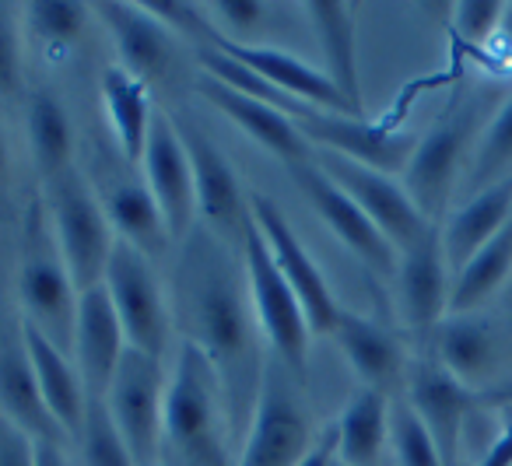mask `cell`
I'll return each instance as SVG.
<instances>
[{
    "label": "cell",
    "mask_w": 512,
    "mask_h": 466,
    "mask_svg": "<svg viewBox=\"0 0 512 466\" xmlns=\"http://www.w3.org/2000/svg\"><path fill=\"white\" fill-rule=\"evenodd\" d=\"M169 309L172 326L183 333V344H193L211 361L225 393L235 452H242L267 375V358L260 347L264 333L249 298L242 249L221 242L197 221L193 232L179 242Z\"/></svg>",
    "instance_id": "cell-1"
},
{
    "label": "cell",
    "mask_w": 512,
    "mask_h": 466,
    "mask_svg": "<svg viewBox=\"0 0 512 466\" xmlns=\"http://www.w3.org/2000/svg\"><path fill=\"white\" fill-rule=\"evenodd\" d=\"M225 393L211 361L193 344H183L165 393L158 466H235Z\"/></svg>",
    "instance_id": "cell-2"
},
{
    "label": "cell",
    "mask_w": 512,
    "mask_h": 466,
    "mask_svg": "<svg viewBox=\"0 0 512 466\" xmlns=\"http://www.w3.org/2000/svg\"><path fill=\"white\" fill-rule=\"evenodd\" d=\"M18 298H22L25 312H29V323L39 326L64 354H71L81 291L64 263V253H60L57 232H53L43 200H32L29 214H25Z\"/></svg>",
    "instance_id": "cell-3"
},
{
    "label": "cell",
    "mask_w": 512,
    "mask_h": 466,
    "mask_svg": "<svg viewBox=\"0 0 512 466\" xmlns=\"http://www.w3.org/2000/svg\"><path fill=\"white\" fill-rule=\"evenodd\" d=\"M242 263H246V281H249V298H253V312L260 333L271 344L274 358L295 375L306 379V351H309V323L302 312L295 291L288 288V281L281 277L278 263H274L271 249H267L264 235L256 228L253 211L242 228Z\"/></svg>",
    "instance_id": "cell-4"
},
{
    "label": "cell",
    "mask_w": 512,
    "mask_h": 466,
    "mask_svg": "<svg viewBox=\"0 0 512 466\" xmlns=\"http://www.w3.org/2000/svg\"><path fill=\"white\" fill-rule=\"evenodd\" d=\"M477 130H484V99L470 95L442 113V120L421 137L407 162L404 190L432 225H442V214H446L456 186V172H460Z\"/></svg>",
    "instance_id": "cell-5"
},
{
    "label": "cell",
    "mask_w": 512,
    "mask_h": 466,
    "mask_svg": "<svg viewBox=\"0 0 512 466\" xmlns=\"http://www.w3.org/2000/svg\"><path fill=\"white\" fill-rule=\"evenodd\" d=\"M43 186L46 211H50L53 228H57L60 253H64L74 284H78V291L99 288L116 246L113 225H109L99 197H95V190L78 169L64 172L60 179Z\"/></svg>",
    "instance_id": "cell-6"
},
{
    "label": "cell",
    "mask_w": 512,
    "mask_h": 466,
    "mask_svg": "<svg viewBox=\"0 0 512 466\" xmlns=\"http://www.w3.org/2000/svg\"><path fill=\"white\" fill-rule=\"evenodd\" d=\"M302 382L281 365L267 361L264 393L256 403V421L235 466H295L313 445V417L302 396Z\"/></svg>",
    "instance_id": "cell-7"
},
{
    "label": "cell",
    "mask_w": 512,
    "mask_h": 466,
    "mask_svg": "<svg viewBox=\"0 0 512 466\" xmlns=\"http://www.w3.org/2000/svg\"><path fill=\"white\" fill-rule=\"evenodd\" d=\"M274 109L292 116V123L302 130V137L309 144H316V151H334V155L362 162L369 169L386 172V176L407 169L414 148H418V137L414 134L393 130L386 123H369L365 116L327 113V109L306 106V102L292 99V95H285Z\"/></svg>",
    "instance_id": "cell-8"
},
{
    "label": "cell",
    "mask_w": 512,
    "mask_h": 466,
    "mask_svg": "<svg viewBox=\"0 0 512 466\" xmlns=\"http://www.w3.org/2000/svg\"><path fill=\"white\" fill-rule=\"evenodd\" d=\"M102 288H106L109 302H113L116 316H120L127 347L151 354V358H165L172 333V309L162 298V288H158V277L151 270L148 256L130 246V242L116 239Z\"/></svg>",
    "instance_id": "cell-9"
},
{
    "label": "cell",
    "mask_w": 512,
    "mask_h": 466,
    "mask_svg": "<svg viewBox=\"0 0 512 466\" xmlns=\"http://www.w3.org/2000/svg\"><path fill=\"white\" fill-rule=\"evenodd\" d=\"M165 393H169L165 361L127 347L113 375L106 403L113 410V421L120 428L123 442H127L130 456H134V466H158Z\"/></svg>",
    "instance_id": "cell-10"
},
{
    "label": "cell",
    "mask_w": 512,
    "mask_h": 466,
    "mask_svg": "<svg viewBox=\"0 0 512 466\" xmlns=\"http://www.w3.org/2000/svg\"><path fill=\"white\" fill-rule=\"evenodd\" d=\"M249 211H253V221H256V228H260V235H264L274 263H278L281 277H285L288 288L299 298L309 330L334 333L337 316H341L344 305L337 302V295L330 291L327 277L316 267V260L306 253V246H302L292 221H288L285 211H281L271 197H264V193H249Z\"/></svg>",
    "instance_id": "cell-11"
},
{
    "label": "cell",
    "mask_w": 512,
    "mask_h": 466,
    "mask_svg": "<svg viewBox=\"0 0 512 466\" xmlns=\"http://www.w3.org/2000/svg\"><path fill=\"white\" fill-rule=\"evenodd\" d=\"M316 165L369 214V221L390 239V246L397 253L414 246L432 228V221L414 207V200L407 197L404 186L393 183V176H386V172L369 169L362 162H351V158L334 155V151H316Z\"/></svg>",
    "instance_id": "cell-12"
},
{
    "label": "cell",
    "mask_w": 512,
    "mask_h": 466,
    "mask_svg": "<svg viewBox=\"0 0 512 466\" xmlns=\"http://www.w3.org/2000/svg\"><path fill=\"white\" fill-rule=\"evenodd\" d=\"M176 130H179V137H183L186 155H190L200 225L211 228L221 242L242 249V228H246V221H249V197L242 193L225 151H221L197 123L176 120Z\"/></svg>",
    "instance_id": "cell-13"
},
{
    "label": "cell",
    "mask_w": 512,
    "mask_h": 466,
    "mask_svg": "<svg viewBox=\"0 0 512 466\" xmlns=\"http://www.w3.org/2000/svg\"><path fill=\"white\" fill-rule=\"evenodd\" d=\"M288 172H292L295 186H299V193L306 197V204L316 211V218H320L372 274H383V277L397 274L400 253L390 246V239L372 225L369 214L316 165V155H313V162L292 165Z\"/></svg>",
    "instance_id": "cell-14"
},
{
    "label": "cell",
    "mask_w": 512,
    "mask_h": 466,
    "mask_svg": "<svg viewBox=\"0 0 512 466\" xmlns=\"http://www.w3.org/2000/svg\"><path fill=\"white\" fill-rule=\"evenodd\" d=\"M407 403H411L414 414L428 428L442 463H460L463 424L481 407V389L456 379L435 354H425V358L414 361L411 375H407Z\"/></svg>",
    "instance_id": "cell-15"
},
{
    "label": "cell",
    "mask_w": 512,
    "mask_h": 466,
    "mask_svg": "<svg viewBox=\"0 0 512 466\" xmlns=\"http://www.w3.org/2000/svg\"><path fill=\"white\" fill-rule=\"evenodd\" d=\"M144 183L162 211L165 232L172 242H183L197 225V193H193V169L190 155L183 148V137L176 130V120L165 113H155L144 144Z\"/></svg>",
    "instance_id": "cell-16"
},
{
    "label": "cell",
    "mask_w": 512,
    "mask_h": 466,
    "mask_svg": "<svg viewBox=\"0 0 512 466\" xmlns=\"http://www.w3.org/2000/svg\"><path fill=\"white\" fill-rule=\"evenodd\" d=\"M204 46H211V50L239 60V64L249 67L256 78H264L267 85H274L278 92L292 95V99L306 102V106L327 109V113H341V116H362L334 85H330L327 74L316 71V67H309L306 60L292 57V53L271 50V46H246V43H239V39H228L221 29H214Z\"/></svg>",
    "instance_id": "cell-17"
},
{
    "label": "cell",
    "mask_w": 512,
    "mask_h": 466,
    "mask_svg": "<svg viewBox=\"0 0 512 466\" xmlns=\"http://www.w3.org/2000/svg\"><path fill=\"white\" fill-rule=\"evenodd\" d=\"M397 291L404 319L418 337H428L439 330L442 316L449 312V263L442 249V225H432L414 246L400 253L397 263Z\"/></svg>",
    "instance_id": "cell-18"
},
{
    "label": "cell",
    "mask_w": 512,
    "mask_h": 466,
    "mask_svg": "<svg viewBox=\"0 0 512 466\" xmlns=\"http://www.w3.org/2000/svg\"><path fill=\"white\" fill-rule=\"evenodd\" d=\"M127 351L120 316L109 302L106 288H88L78 298V323H74V361H78L81 386L88 400H106L120 358Z\"/></svg>",
    "instance_id": "cell-19"
},
{
    "label": "cell",
    "mask_w": 512,
    "mask_h": 466,
    "mask_svg": "<svg viewBox=\"0 0 512 466\" xmlns=\"http://www.w3.org/2000/svg\"><path fill=\"white\" fill-rule=\"evenodd\" d=\"M95 197H99L109 225L116 228V239L130 242L144 256L162 253V242L169 239L162 211H158L148 183L137 179L123 158L116 165L99 158V193Z\"/></svg>",
    "instance_id": "cell-20"
},
{
    "label": "cell",
    "mask_w": 512,
    "mask_h": 466,
    "mask_svg": "<svg viewBox=\"0 0 512 466\" xmlns=\"http://www.w3.org/2000/svg\"><path fill=\"white\" fill-rule=\"evenodd\" d=\"M197 92H200V99L211 102L218 113H225L242 134L253 137V141L264 151H271L274 158H281L288 169L302 162H313L316 148L302 137V130L292 123V116H285L281 109L267 106V102H260V99H249V95L235 92V88L221 85V81L207 78V74L200 78Z\"/></svg>",
    "instance_id": "cell-21"
},
{
    "label": "cell",
    "mask_w": 512,
    "mask_h": 466,
    "mask_svg": "<svg viewBox=\"0 0 512 466\" xmlns=\"http://www.w3.org/2000/svg\"><path fill=\"white\" fill-rule=\"evenodd\" d=\"M95 15L102 18L109 32H113V43L120 50L123 71H130L137 81H155L165 67L172 64V43L169 29L151 15L144 4H127V0H102L95 4Z\"/></svg>",
    "instance_id": "cell-22"
},
{
    "label": "cell",
    "mask_w": 512,
    "mask_h": 466,
    "mask_svg": "<svg viewBox=\"0 0 512 466\" xmlns=\"http://www.w3.org/2000/svg\"><path fill=\"white\" fill-rule=\"evenodd\" d=\"M330 337L337 340L348 365L362 379V386L379 389V393L390 396V389L404 379V344L397 340V333L386 330L376 319L341 309Z\"/></svg>",
    "instance_id": "cell-23"
},
{
    "label": "cell",
    "mask_w": 512,
    "mask_h": 466,
    "mask_svg": "<svg viewBox=\"0 0 512 466\" xmlns=\"http://www.w3.org/2000/svg\"><path fill=\"white\" fill-rule=\"evenodd\" d=\"M22 344L32 361L39 393H43L53 421L60 424V431H64L67 438H78L81 424H85V403H88L78 368H74L71 358H67L39 326H32L29 319H25V326H22Z\"/></svg>",
    "instance_id": "cell-24"
},
{
    "label": "cell",
    "mask_w": 512,
    "mask_h": 466,
    "mask_svg": "<svg viewBox=\"0 0 512 466\" xmlns=\"http://www.w3.org/2000/svg\"><path fill=\"white\" fill-rule=\"evenodd\" d=\"M509 218H512V172L498 179V183L477 190L446 221V228H442V249H446L449 270L460 274L470 263V256L509 225Z\"/></svg>",
    "instance_id": "cell-25"
},
{
    "label": "cell",
    "mask_w": 512,
    "mask_h": 466,
    "mask_svg": "<svg viewBox=\"0 0 512 466\" xmlns=\"http://www.w3.org/2000/svg\"><path fill=\"white\" fill-rule=\"evenodd\" d=\"M0 414L18 431H25L32 442H64L67 438L39 393L25 344H0Z\"/></svg>",
    "instance_id": "cell-26"
},
{
    "label": "cell",
    "mask_w": 512,
    "mask_h": 466,
    "mask_svg": "<svg viewBox=\"0 0 512 466\" xmlns=\"http://www.w3.org/2000/svg\"><path fill=\"white\" fill-rule=\"evenodd\" d=\"M306 15L316 39H320L323 74L362 113V74H358V36L351 4H344V0H309Z\"/></svg>",
    "instance_id": "cell-27"
},
{
    "label": "cell",
    "mask_w": 512,
    "mask_h": 466,
    "mask_svg": "<svg viewBox=\"0 0 512 466\" xmlns=\"http://www.w3.org/2000/svg\"><path fill=\"white\" fill-rule=\"evenodd\" d=\"M102 106H106V120L113 127L116 155L137 169L144 158V144H148L151 130V102H148V85L137 81L123 67H106L102 71Z\"/></svg>",
    "instance_id": "cell-28"
},
{
    "label": "cell",
    "mask_w": 512,
    "mask_h": 466,
    "mask_svg": "<svg viewBox=\"0 0 512 466\" xmlns=\"http://www.w3.org/2000/svg\"><path fill=\"white\" fill-rule=\"evenodd\" d=\"M337 431H341V463L379 466L390 438V396L358 386L337 421Z\"/></svg>",
    "instance_id": "cell-29"
},
{
    "label": "cell",
    "mask_w": 512,
    "mask_h": 466,
    "mask_svg": "<svg viewBox=\"0 0 512 466\" xmlns=\"http://www.w3.org/2000/svg\"><path fill=\"white\" fill-rule=\"evenodd\" d=\"M432 354L470 386L477 382L495 361V330L488 319L463 312V316H449L432 333Z\"/></svg>",
    "instance_id": "cell-30"
},
{
    "label": "cell",
    "mask_w": 512,
    "mask_h": 466,
    "mask_svg": "<svg viewBox=\"0 0 512 466\" xmlns=\"http://www.w3.org/2000/svg\"><path fill=\"white\" fill-rule=\"evenodd\" d=\"M25 123H29V144L36 169L43 176V183H53L64 172L74 169V137H71V120H67L64 106L57 102V95L36 92L25 109Z\"/></svg>",
    "instance_id": "cell-31"
},
{
    "label": "cell",
    "mask_w": 512,
    "mask_h": 466,
    "mask_svg": "<svg viewBox=\"0 0 512 466\" xmlns=\"http://www.w3.org/2000/svg\"><path fill=\"white\" fill-rule=\"evenodd\" d=\"M512 277V218L491 242H484L470 263L453 277L449 291V316H463L484 305Z\"/></svg>",
    "instance_id": "cell-32"
},
{
    "label": "cell",
    "mask_w": 512,
    "mask_h": 466,
    "mask_svg": "<svg viewBox=\"0 0 512 466\" xmlns=\"http://www.w3.org/2000/svg\"><path fill=\"white\" fill-rule=\"evenodd\" d=\"M512 172V95L498 106V113L484 123V137L474 151L470 162V190H484V186L498 183L502 176Z\"/></svg>",
    "instance_id": "cell-33"
},
{
    "label": "cell",
    "mask_w": 512,
    "mask_h": 466,
    "mask_svg": "<svg viewBox=\"0 0 512 466\" xmlns=\"http://www.w3.org/2000/svg\"><path fill=\"white\" fill-rule=\"evenodd\" d=\"M78 445L85 466H134V456L123 442L106 400L85 403V424H81Z\"/></svg>",
    "instance_id": "cell-34"
},
{
    "label": "cell",
    "mask_w": 512,
    "mask_h": 466,
    "mask_svg": "<svg viewBox=\"0 0 512 466\" xmlns=\"http://www.w3.org/2000/svg\"><path fill=\"white\" fill-rule=\"evenodd\" d=\"M390 438H393V449H397L400 466H446L411 403H397L390 410Z\"/></svg>",
    "instance_id": "cell-35"
},
{
    "label": "cell",
    "mask_w": 512,
    "mask_h": 466,
    "mask_svg": "<svg viewBox=\"0 0 512 466\" xmlns=\"http://www.w3.org/2000/svg\"><path fill=\"white\" fill-rule=\"evenodd\" d=\"M88 11H92L88 4H74V0H36L25 8V15L46 43H74L85 32Z\"/></svg>",
    "instance_id": "cell-36"
},
{
    "label": "cell",
    "mask_w": 512,
    "mask_h": 466,
    "mask_svg": "<svg viewBox=\"0 0 512 466\" xmlns=\"http://www.w3.org/2000/svg\"><path fill=\"white\" fill-rule=\"evenodd\" d=\"M505 4L502 0H463L453 8V29L456 39L467 46H484L498 29H502Z\"/></svg>",
    "instance_id": "cell-37"
},
{
    "label": "cell",
    "mask_w": 512,
    "mask_h": 466,
    "mask_svg": "<svg viewBox=\"0 0 512 466\" xmlns=\"http://www.w3.org/2000/svg\"><path fill=\"white\" fill-rule=\"evenodd\" d=\"M22 92V39H18L15 11L0 4V99Z\"/></svg>",
    "instance_id": "cell-38"
},
{
    "label": "cell",
    "mask_w": 512,
    "mask_h": 466,
    "mask_svg": "<svg viewBox=\"0 0 512 466\" xmlns=\"http://www.w3.org/2000/svg\"><path fill=\"white\" fill-rule=\"evenodd\" d=\"M214 18H218L221 25H225L228 32H235V36H242V32L256 29V25L264 22V4L260 0H218L214 4ZM228 36V39H235Z\"/></svg>",
    "instance_id": "cell-39"
},
{
    "label": "cell",
    "mask_w": 512,
    "mask_h": 466,
    "mask_svg": "<svg viewBox=\"0 0 512 466\" xmlns=\"http://www.w3.org/2000/svg\"><path fill=\"white\" fill-rule=\"evenodd\" d=\"M0 466H36V442L0 414Z\"/></svg>",
    "instance_id": "cell-40"
},
{
    "label": "cell",
    "mask_w": 512,
    "mask_h": 466,
    "mask_svg": "<svg viewBox=\"0 0 512 466\" xmlns=\"http://www.w3.org/2000/svg\"><path fill=\"white\" fill-rule=\"evenodd\" d=\"M337 459H341V431H337V421H334L323 431H316L313 445H309L306 456L295 466H334Z\"/></svg>",
    "instance_id": "cell-41"
},
{
    "label": "cell",
    "mask_w": 512,
    "mask_h": 466,
    "mask_svg": "<svg viewBox=\"0 0 512 466\" xmlns=\"http://www.w3.org/2000/svg\"><path fill=\"white\" fill-rule=\"evenodd\" d=\"M477 466H512V414H505L502 435L495 438V445L484 452V459Z\"/></svg>",
    "instance_id": "cell-42"
},
{
    "label": "cell",
    "mask_w": 512,
    "mask_h": 466,
    "mask_svg": "<svg viewBox=\"0 0 512 466\" xmlns=\"http://www.w3.org/2000/svg\"><path fill=\"white\" fill-rule=\"evenodd\" d=\"M481 407H495V410H512V379L495 382V386L481 389Z\"/></svg>",
    "instance_id": "cell-43"
},
{
    "label": "cell",
    "mask_w": 512,
    "mask_h": 466,
    "mask_svg": "<svg viewBox=\"0 0 512 466\" xmlns=\"http://www.w3.org/2000/svg\"><path fill=\"white\" fill-rule=\"evenodd\" d=\"M36 466H67L60 442H36Z\"/></svg>",
    "instance_id": "cell-44"
},
{
    "label": "cell",
    "mask_w": 512,
    "mask_h": 466,
    "mask_svg": "<svg viewBox=\"0 0 512 466\" xmlns=\"http://www.w3.org/2000/svg\"><path fill=\"white\" fill-rule=\"evenodd\" d=\"M4 183H8V144L0 134V193H4Z\"/></svg>",
    "instance_id": "cell-45"
},
{
    "label": "cell",
    "mask_w": 512,
    "mask_h": 466,
    "mask_svg": "<svg viewBox=\"0 0 512 466\" xmlns=\"http://www.w3.org/2000/svg\"><path fill=\"white\" fill-rule=\"evenodd\" d=\"M498 32H502V39H505V43L512 46V4H505V15H502V29H498Z\"/></svg>",
    "instance_id": "cell-46"
},
{
    "label": "cell",
    "mask_w": 512,
    "mask_h": 466,
    "mask_svg": "<svg viewBox=\"0 0 512 466\" xmlns=\"http://www.w3.org/2000/svg\"><path fill=\"white\" fill-rule=\"evenodd\" d=\"M334 466H348V463H341V459H337V463H334Z\"/></svg>",
    "instance_id": "cell-47"
},
{
    "label": "cell",
    "mask_w": 512,
    "mask_h": 466,
    "mask_svg": "<svg viewBox=\"0 0 512 466\" xmlns=\"http://www.w3.org/2000/svg\"><path fill=\"white\" fill-rule=\"evenodd\" d=\"M502 414H512V410H502Z\"/></svg>",
    "instance_id": "cell-48"
}]
</instances>
